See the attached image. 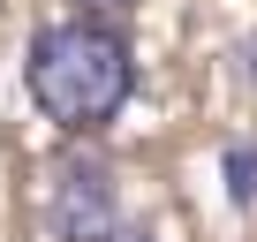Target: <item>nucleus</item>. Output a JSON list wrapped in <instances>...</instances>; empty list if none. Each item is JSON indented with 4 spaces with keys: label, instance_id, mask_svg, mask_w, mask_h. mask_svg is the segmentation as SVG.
<instances>
[{
    "label": "nucleus",
    "instance_id": "nucleus-3",
    "mask_svg": "<svg viewBox=\"0 0 257 242\" xmlns=\"http://www.w3.org/2000/svg\"><path fill=\"white\" fill-rule=\"evenodd\" d=\"M219 174H227V197H234V204L249 212V204H257V144H227Z\"/></svg>",
    "mask_w": 257,
    "mask_h": 242
},
{
    "label": "nucleus",
    "instance_id": "nucleus-1",
    "mask_svg": "<svg viewBox=\"0 0 257 242\" xmlns=\"http://www.w3.org/2000/svg\"><path fill=\"white\" fill-rule=\"evenodd\" d=\"M23 83H31V106L61 137H98V129L121 121V106L137 98V46H128L121 23L68 16V23H46L31 38Z\"/></svg>",
    "mask_w": 257,
    "mask_h": 242
},
{
    "label": "nucleus",
    "instance_id": "nucleus-2",
    "mask_svg": "<svg viewBox=\"0 0 257 242\" xmlns=\"http://www.w3.org/2000/svg\"><path fill=\"white\" fill-rule=\"evenodd\" d=\"M121 219V182L106 159L91 152H68L53 167V189H46V227L53 242H106V227Z\"/></svg>",
    "mask_w": 257,
    "mask_h": 242
},
{
    "label": "nucleus",
    "instance_id": "nucleus-6",
    "mask_svg": "<svg viewBox=\"0 0 257 242\" xmlns=\"http://www.w3.org/2000/svg\"><path fill=\"white\" fill-rule=\"evenodd\" d=\"M83 8H128V0H83Z\"/></svg>",
    "mask_w": 257,
    "mask_h": 242
},
{
    "label": "nucleus",
    "instance_id": "nucleus-4",
    "mask_svg": "<svg viewBox=\"0 0 257 242\" xmlns=\"http://www.w3.org/2000/svg\"><path fill=\"white\" fill-rule=\"evenodd\" d=\"M106 242H152V227H137V219H113V227H106Z\"/></svg>",
    "mask_w": 257,
    "mask_h": 242
},
{
    "label": "nucleus",
    "instance_id": "nucleus-5",
    "mask_svg": "<svg viewBox=\"0 0 257 242\" xmlns=\"http://www.w3.org/2000/svg\"><path fill=\"white\" fill-rule=\"evenodd\" d=\"M242 61H249V68H242V76H249V83H257V46H249V53H242Z\"/></svg>",
    "mask_w": 257,
    "mask_h": 242
}]
</instances>
